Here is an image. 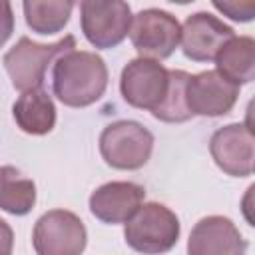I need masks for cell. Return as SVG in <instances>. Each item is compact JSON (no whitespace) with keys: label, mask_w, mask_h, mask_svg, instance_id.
<instances>
[{"label":"cell","mask_w":255,"mask_h":255,"mask_svg":"<svg viewBox=\"0 0 255 255\" xmlns=\"http://www.w3.org/2000/svg\"><path fill=\"white\" fill-rule=\"evenodd\" d=\"M217 72L237 86L249 84L255 78V42L251 36L229 38L215 56Z\"/></svg>","instance_id":"9a60e30c"},{"label":"cell","mask_w":255,"mask_h":255,"mask_svg":"<svg viewBox=\"0 0 255 255\" xmlns=\"http://www.w3.org/2000/svg\"><path fill=\"white\" fill-rule=\"evenodd\" d=\"M12 245H14V231L4 219H0V255L12 253Z\"/></svg>","instance_id":"44dd1931"},{"label":"cell","mask_w":255,"mask_h":255,"mask_svg":"<svg viewBox=\"0 0 255 255\" xmlns=\"http://www.w3.org/2000/svg\"><path fill=\"white\" fill-rule=\"evenodd\" d=\"M233 36V28L223 24L213 14L195 12L183 22L179 42L185 58L193 62H211L215 60L221 46Z\"/></svg>","instance_id":"8fae6325"},{"label":"cell","mask_w":255,"mask_h":255,"mask_svg":"<svg viewBox=\"0 0 255 255\" xmlns=\"http://www.w3.org/2000/svg\"><path fill=\"white\" fill-rule=\"evenodd\" d=\"M153 149L151 131L133 120H120L106 126L100 133V153L114 169H139L147 163Z\"/></svg>","instance_id":"277c9868"},{"label":"cell","mask_w":255,"mask_h":255,"mask_svg":"<svg viewBox=\"0 0 255 255\" xmlns=\"http://www.w3.org/2000/svg\"><path fill=\"white\" fill-rule=\"evenodd\" d=\"M131 18L126 0H80V28L98 50L120 46L129 32Z\"/></svg>","instance_id":"5b68a950"},{"label":"cell","mask_w":255,"mask_h":255,"mask_svg":"<svg viewBox=\"0 0 255 255\" xmlns=\"http://www.w3.org/2000/svg\"><path fill=\"white\" fill-rule=\"evenodd\" d=\"M72 48H76V38L72 34L54 44H40L28 36H22L4 54L2 64L12 80V86L18 92H26L32 88H42L50 64Z\"/></svg>","instance_id":"7a4b0ae2"},{"label":"cell","mask_w":255,"mask_h":255,"mask_svg":"<svg viewBox=\"0 0 255 255\" xmlns=\"http://www.w3.org/2000/svg\"><path fill=\"white\" fill-rule=\"evenodd\" d=\"M179 219L163 203H141L126 221V243L139 253H165L179 239Z\"/></svg>","instance_id":"3957f363"},{"label":"cell","mask_w":255,"mask_h":255,"mask_svg":"<svg viewBox=\"0 0 255 255\" xmlns=\"http://www.w3.org/2000/svg\"><path fill=\"white\" fill-rule=\"evenodd\" d=\"M145 189L133 181H108L90 195V211L102 223H126L143 203Z\"/></svg>","instance_id":"4fadbf2b"},{"label":"cell","mask_w":255,"mask_h":255,"mask_svg":"<svg viewBox=\"0 0 255 255\" xmlns=\"http://www.w3.org/2000/svg\"><path fill=\"white\" fill-rule=\"evenodd\" d=\"M237 98L239 86L217 70L193 74L185 82V102L193 116H225L233 110Z\"/></svg>","instance_id":"9c48e42d"},{"label":"cell","mask_w":255,"mask_h":255,"mask_svg":"<svg viewBox=\"0 0 255 255\" xmlns=\"http://www.w3.org/2000/svg\"><path fill=\"white\" fill-rule=\"evenodd\" d=\"M108 88L106 62L96 52L68 50L54 60L52 90L54 96L70 108L96 104Z\"/></svg>","instance_id":"6da1fadb"},{"label":"cell","mask_w":255,"mask_h":255,"mask_svg":"<svg viewBox=\"0 0 255 255\" xmlns=\"http://www.w3.org/2000/svg\"><path fill=\"white\" fill-rule=\"evenodd\" d=\"M120 92L129 106L153 114L169 92V70L159 60L139 56L122 70Z\"/></svg>","instance_id":"8992f818"},{"label":"cell","mask_w":255,"mask_h":255,"mask_svg":"<svg viewBox=\"0 0 255 255\" xmlns=\"http://www.w3.org/2000/svg\"><path fill=\"white\" fill-rule=\"evenodd\" d=\"M167 2H173V4H189V2H195V0H167Z\"/></svg>","instance_id":"7402d4cb"},{"label":"cell","mask_w":255,"mask_h":255,"mask_svg":"<svg viewBox=\"0 0 255 255\" xmlns=\"http://www.w3.org/2000/svg\"><path fill=\"white\" fill-rule=\"evenodd\" d=\"M84 221L66 209L46 211L34 225L32 245L38 255H78L86 249Z\"/></svg>","instance_id":"ba28073f"},{"label":"cell","mask_w":255,"mask_h":255,"mask_svg":"<svg viewBox=\"0 0 255 255\" xmlns=\"http://www.w3.org/2000/svg\"><path fill=\"white\" fill-rule=\"evenodd\" d=\"M211 4L235 22H251L255 18V0H211Z\"/></svg>","instance_id":"d6986e66"},{"label":"cell","mask_w":255,"mask_h":255,"mask_svg":"<svg viewBox=\"0 0 255 255\" xmlns=\"http://www.w3.org/2000/svg\"><path fill=\"white\" fill-rule=\"evenodd\" d=\"M36 203V185L14 165H0V209L12 215H26Z\"/></svg>","instance_id":"e0dca14e"},{"label":"cell","mask_w":255,"mask_h":255,"mask_svg":"<svg viewBox=\"0 0 255 255\" xmlns=\"http://www.w3.org/2000/svg\"><path fill=\"white\" fill-rule=\"evenodd\" d=\"M78 2H80V0H78Z\"/></svg>","instance_id":"603a6c76"},{"label":"cell","mask_w":255,"mask_h":255,"mask_svg":"<svg viewBox=\"0 0 255 255\" xmlns=\"http://www.w3.org/2000/svg\"><path fill=\"white\" fill-rule=\"evenodd\" d=\"M209 151L221 171L233 177H247L253 173L255 137L251 128L243 124H229L219 128L209 139Z\"/></svg>","instance_id":"30bf717a"},{"label":"cell","mask_w":255,"mask_h":255,"mask_svg":"<svg viewBox=\"0 0 255 255\" xmlns=\"http://www.w3.org/2000/svg\"><path fill=\"white\" fill-rule=\"evenodd\" d=\"M14 32V12L10 0H0V48Z\"/></svg>","instance_id":"ffe728a7"},{"label":"cell","mask_w":255,"mask_h":255,"mask_svg":"<svg viewBox=\"0 0 255 255\" xmlns=\"http://www.w3.org/2000/svg\"><path fill=\"white\" fill-rule=\"evenodd\" d=\"M128 34L141 58L165 60L179 44L181 26L173 14L159 8H147L131 18Z\"/></svg>","instance_id":"52a82bcc"},{"label":"cell","mask_w":255,"mask_h":255,"mask_svg":"<svg viewBox=\"0 0 255 255\" xmlns=\"http://www.w3.org/2000/svg\"><path fill=\"white\" fill-rule=\"evenodd\" d=\"M22 6L28 28L36 34L50 36L66 28L74 0H22Z\"/></svg>","instance_id":"2e32d148"},{"label":"cell","mask_w":255,"mask_h":255,"mask_svg":"<svg viewBox=\"0 0 255 255\" xmlns=\"http://www.w3.org/2000/svg\"><path fill=\"white\" fill-rule=\"evenodd\" d=\"M189 74L183 70H169V92L163 100V104L151 114L155 120L167 122V124H181L193 118V114L187 108L185 102V82Z\"/></svg>","instance_id":"ac0fdd59"},{"label":"cell","mask_w":255,"mask_h":255,"mask_svg":"<svg viewBox=\"0 0 255 255\" xmlns=\"http://www.w3.org/2000/svg\"><path fill=\"white\" fill-rule=\"evenodd\" d=\"M247 243L229 217L209 215L195 223L189 233L187 251L191 255H241Z\"/></svg>","instance_id":"7c38bea8"},{"label":"cell","mask_w":255,"mask_h":255,"mask_svg":"<svg viewBox=\"0 0 255 255\" xmlns=\"http://www.w3.org/2000/svg\"><path fill=\"white\" fill-rule=\"evenodd\" d=\"M12 116L16 126L30 135H46L56 126L54 100L42 88L22 92L12 106Z\"/></svg>","instance_id":"5bb4252c"}]
</instances>
